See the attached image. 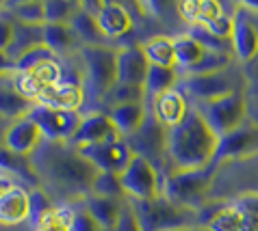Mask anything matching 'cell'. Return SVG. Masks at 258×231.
Listing matches in <instances>:
<instances>
[{"mask_svg": "<svg viewBox=\"0 0 258 231\" xmlns=\"http://www.w3.org/2000/svg\"><path fill=\"white\" fill-rule=\"evenodd\" d=\"M258 156V121L249 117L241 128L219 139V147L215 154L213 167L219 169L226 162L249 160Z\"/></svg>", "mask_w": 258, "mask_h": 231, "instance_id": "obj_9", "label": "cell"}, {"mask_svg": "<svg viewBox=\"0 0 258 231\" xmlns=\"http://www.w3.org/2000/svg\"><path fill=\"white\" fill-rule=\"evenodd\" d=\"M81 59L85 63V95H89L96 104L106 102L117 84V48L81 46Z\"/></svg>", "mask_w": 258, "mask_h": 231, "instance_id": "obj_3", "label": "cell"}, {"mask_svg": "<svg viewBox=\"0 0 258 231\" xmlns=\"http://www.w3.org/2000/svg\"><path fill=\"white\" fill-rule=\"evenodd\" d=\"M184 231H209L204 225H196V227H189V229H184Z\"/></svg>", "mask_w": 258, "mask_h": 231, "instance_id": "obj_49", "label": "cell"}, {"mask_svg": "<svg viewBox=\"0 0 258 231\" xmlns=\"http://www.w3.org/2000/svg\"><path fill=\"white\" fill-rule=\"evenodd\" d=\"M83 154V158L94 164L98 171L104 173H119L128 167L135 151L128 145V141L119 143H102V145H87V147H74Z\"/></svg>", "mask_w": 258, "mask_h": 231, "instance_id": "obj_14", "label": "cell"}, {"mask_svg": "<svg viewBox=\"0 0 258 231\" xmlns=\"http://www.w3.org/2000/svg\"><path fill=\"white\" fill-rule=\"evenodd\" d=\"M241 231H258V214L243 212V225Z\"/></svg>", "mask_w": 258, "mask_h": 231, "instance_id": "obj_46", "label": "cell"}, {"mask_svg": "<svg viewBox=\"0 0 258 231\" xmlns=\"http://www.w3.org/2000/svg\"><path fill=\"white\" fill-rule=\"evenodd\" d=\"M106 114L111 117L113 126L117 128V132L124 139H131L133 134H137L141 126L146 124L148 114H150V104L139 102V104H121L113 106L106 110Z\"/></svg>", "mask_w": 258, "mask_h": 231, "instance_id": "obj_21", "label": "cell"}, {"mask_svg": "<svg viewBox=\"0 0 258 231\" xmlns=\"http://www.w3.org/2000/svg\"><path fill=\"white\" fill-rule=\"evenodd\" d=\"M0 169H5L7 173H13V175H18V177H24L33 184L39 182V171L31 162V158L16 156L5 145H0Z\"/></svg>", "mask_w": 258, "mask_h": 231, "instance_id": "obj_31", "label": "cell"}, {"mask_svg": "<svg viewBox=\"0 0 258 231\" xmlns=\"http://www.w3.org/2000/svg\"><path fill=\"white\" fill-rule=\"evenodd\" d=\"M85 97L87 95H85V82L83 80H68V78H63L59 84L41 89L37 104L48 106V108H56V110L78 112L85 104Z\"/></svg>", "mask_w": 258, "mask_h": 231, "instance_id": "obj_16", "label": "cell"}, {"mask_svg": "<svg viewBox=\"0 0 258 231\" xmlns=\"http://www.w3.org/2000/svg\"><path fill=\"white\" fill-rule=\"evenodd\" d=\"M113 231H143L139 214H137V210H135V205H133L131 199H124V205H121L117 225H115V229H113Z\"/></svg>", "mask_w": 258, "mask_h": 231, "instance_id": "obj_39", "label": "cell"}, {"mask_svg": "<svg viewBox=\"0 0 258 231\" xmlns=\"http://www.w3.org/2000/svg\"><path fill=\"white\" fill-rule=\"evenodd\" d=\"M249 67H252V76H249V82H252V86L256 89V93H258V59L249 65Z\"/></svg>", "mask_w": 258, "mask_h": 231, "instance_id": "obj_47", "label": "cell"}, {"mask_svg": "<svg viewBox=\"0 0 258 231\" xmlns=\"http://www.w3.org/2000/svg\"><path fill=\"white\" fill-rule=\"evenodd\" d=\"M232 54L243 65H252L258 59V18L245 3L236 5L234 11Z\"/></svg>", "mask_w": 258, "mask_h": 231, "instance_id": "obj_11", "label": "cell"}, {"mask_svg": "<svg viewBox=\"0 0 258 231\" xmlns=\"http://www.w3.org/2000/svg\"><path fill=\"white\" fill-rule=\"evenodd\" d=\"M41 33H44V46L52 50L56 56L72 54L81 43L70 24H50V22H46L41 26Z\"/></svg>", "mask_w": 258, "mask_h": 231, "instance_id": "obj_26", "label": "cell"}, {"mask_svg": "<svg viewBox=\"0 0 258 231\" xmlns=\"http://www.w3.org/2000/svg\"><path fill=\"white\" fill-rule=\"evenodd\" d=\"M72 218H74V210L68 205L54 207L50 214L41 216L37 220V231H70Z\"/></svg>", "mask_w": 258, "mask_h": 231, "instance_id": "obj_36", "label": "cell"}, {"mask_svg": "<svg viewBox=\"0 0 258 231\" xmlns=\"http://www.w3.org/2000/svg\"><path fill=\"white\" fill-rule=\"evenodd\" d=\"M83 205L89 210V214L98 220L102 229H115L124 199H113V197H100V194H87Z\"/></svg>", "mask_w": 258, "mask_h": 231, "instance_id": "obj_25", "label": "cell"}, {"mask_svg": "<svg viewBox=\"0 0 258 231\" xmlns=\"http://www.w3.org/2000/svg\"><path fill=\"white\" fill-rule=\"evenodd\" d=\"M70 231H102V227H100L98 220L89 214L87 207L81 205L78 210H74V218H72Z\"/></svg>", "mask_w": 258, "mask_h": 231, "instance_id": "obj_41", "label": "cell"}, {"mask_svg": "<svg viewBox=\"0 0 258 231\" xmlns=\"http://www.w3.org/2000/svg\"><path fill=\"white\" fill-rule=\"evenodd\" d=\"M13 22L26 26H44L46 24V3L44 0H24L11 5Z\"/></svg>", "mask_w": 258, "mask_h": 231, "instance_id": "obj_32", "label": "cell"}, {"mask_svg": "<svg viewBox=\"0 0 258 231\" xmlns=\"http://www.w3.org/2000/svg\"><path fill=\"white\" fill-rule=\"evenodd\" d=\"M59 56H56L52 50L46 48L44 43L37 48H33V50H28V52H24L20 59H16L13 63H16V71H20V74H28V71H33V69H37L41 67L44 63L48 61H56Z\"/></svg>", "mask_w": 258, "mask_h": 231, "instance_id": "obj_35", "label": "cell"}, {"mask_svg": "<svg viewBox=\"0 0 258 231\" xmlns=\"http://www.w3.org/2000/svg\"><path fill=\"white\" fill-rule=\"evenodd\" d=\"M150 110H152V114L161 126L171 130L184 121V117H187L189 110H191V102L182 93L180 86H176V89H171V91L156 97L154 102L150 104Z\"/></svg>", "mask_w": 258, "mask_h": 231, "instance_id": "obj_18", "label": "cell"}, {"mask_svg": "<svg viewBox=\"0 0 258 231\" xmlns=\"http://www.w3.org/2000/svg\"><path fill=\"white\" fill-rule=\"evenodd\" d=\"M150 71V61L146 59L141 43L117 48V82L119 84H139L146 86Z\"/></svg>", "mask_w": 258, "mask_h": 231, "instance_id": "obj_17", "label": "cell"}, {"mask_svg": "<svg viewBox=\"0 0 258 231\" xmlns=\"http://www.w3.org/2000/svg\"><path fill=\"white\" fill-rule=\"evenodd\" d=\"M13 37H16V22L11 18H5L0 11V52H9Z\"/></svg>", "mask_w": 258, "mask_h": 231, "instance_id": "obj_42", "label": "cell"}, {"mask_svg": "<svg viewBox=\"0 0 258 231\" xmlns=\"http://www.w3.org/2000/svg\"><path fill=\"white\" fill-rule=\"evenodd\" d=\"M28 117L39 126L41 134H44V141H48V143H70L72 136L76 134L78 126H81L83 114L72 112V110H56V108H48V106L37 104Z\"/></svg>", "mask_w": 258, "mask_h": 231, "instance_id": "obj_10", "label": "cell"}, {"mask_svg": "<svg viewBox=\"0 0 258 231\" xmlns=\"http://www.w3.org/2000/svg\"><path fill=\"white\" fill-rule=\"evenodd\" d=\"M9 186H11V182H9V179H5V177H0V192H3L5 188H9Z\"/></svg>", "mask_w": 258, "mask_h": 231, "instance_id": "obj_48", "label": "cell"}, {"mask_svg": "<svg viewBox=\"0 0 258 231\" xmlns=\"http://www.w3.org/2000/svg\"><path fill=\"white\" fill-rule=\"evenodd\" d=\"M28 74H33L35 78L39 80V84L44 86H52V84H59L63 78V67H61V63H59V59L56 61H48V63H44L41 67H37V69H33V71H28Z\"/></svg>", "mask_w": 258, "mask_h": 231, "instance_id": "obj_38", "label": "cell"}, {"mask_svg": "<svg viewBox=\"0 0 258 231\" xmlns=\"http://www.w3.org/2000/svg\"><path fill=\"white\" fill-rule=\"evenodd\" d=\"M46 3V22L50 24H70L81 11V3L76 0H44Z\"/></svg>", "mask_w": 258, "mask_h": 231, "instance_id": "obj_33", "label": "cell"}, {"mask_svg": "<svg viewBox=\"0 0 258 231\" xmlns=\"http://www.w3.org/2000/svg\"><path fill=\"white\" fill-rule=\"evenodd\" d=\"M180 71L176 67H156L150 65L148 78H146V95H148V104H152L156 97L167 93L171 89H176L180 84Z\"/></svg>", "mask_w": 258, "mask_h": 231, "instance_id": "obj_27", "label": "cell"}, {"mask_svg": "<svg viewBox=\"0 0 258 231\" xmlns=\"http://www.w3.org/2000/svg\"><path fill=\"white\" fill-rule=\"evenodd\" d=\"M215 167L204 171H176L169 169L165 173L163 182V197L169 199L174 205L184 210L200 212L206 205V197L213 188Z\"/></svg>", "mask_w": 258, "mask_h": 231, "instance_id": "obj_4", "label": "cell"}, {"mask_svg": "<svg viewBox=\"0 0 258 231\" xmlns=\"http://www.w3.org/2000/svg\"><path fill=\"white\" fill-rule=\"evenodd\" d=\"M167 136H169V130L161 126L156 117L150 110L146 124L141 126V130L137 134H133L128 141V145L135 154H139L143 158H148L150 162H154L156 167H161V162H169L167 158Z\"/></svg>", "mask_w": 258, "mask_h": 231, "instance_id": "obj_12", "label": "cell"}, {"mask_svg": "<svg viewBox=\"0 0 258 231\" xmlns=\"http://www.w3.org/2000/svg\"><path fill=\"white\" fill-rule=\"evenodd\" d=\"M198 106L206 121L211 124V128L221 136L234 132L236 128H241L245 121L249 119V104H247V95L245 91H234L228 93L224 97H217L213 102L206 104H193Z\"/></svg>", "mask_w": 258, "mask_h": 231, "instance_id": "obj_7", "label": "cell"}, {"mask_svg": "<svg viewBox=\"0 0 258 231\" xmlns=\"http://www.w3.org/2000/svg\"><path fill=\"white\" fill-rule=\"evenodd\" d=\"M98 26L106 39H119L133 31V16L124 3H104V9L100 11Z\"/></svg>", "mask_w": 258, "mask_h": 231, "instance_id": "obj_20", "label": "cell"}, {"mask_svg": "<svg viewBox=\"0 0 258 231\" xmlns=\"http://www.w3.org/2000/svg\"><path fill=\"white\" fill-rule=\"evenodd\" d=\"M39 177H46L50 184H56L66 190L85 192V197L94 188L98 169L70 143H48L41 147V158L37 160Z\"/></svg>", "mask_w": 258, "mask_h": 231, "instance_id": "obj_2", "label": "cell"}, {"mask_svg": "<svg viewBox=\"0 0 258 231\" xmlns=\"http://www.w3.org/2000/svg\"><path fill=\"white\" fill-rule=\"evenodd\" d=\"M224 7L226 5L217 3V0H184V3L178 5V13L191 26H204L209 22L217 20L219 16H224L228 11Z\"/></svg>", "mask_w": 258, "mask_h": 231, "instance_id": "obj_24", "label": "cell"}, {"mask_svg": "<svg viewBox=\"0 0 258 231\" xmlns=\"http://www.w3.org/2000/svg\"><path fill=\"white\" fill-rule=\"evenodd\" d=\"M104 3H106V0H83V3H81V9H83V11H87L89 16L98 18V16H100V11L104 9Z\"/></svg>", "mask_w": 258, "mask_h": 231, "instance_id": "obj_45", "label": "cell"}, {"mask_svg": "<svg viewBox=\"0 0 258 231\" xmlns=\"http://www.w3.org/2000/svg\"><path fill=\"white\" fill-rule=\"evenodd\" d=\"M13 71H16V63L9 59L7 52H0V80L3 78H11Z\"/></svg>", "mask_w": 258, "mask_h": 231, "instance_id": "obj_44", "label": "cell"}, {"mask_svg": "<svg viewBox=\"0 0 258 231\" xmlns=\"http://www.w3.org/2000/svg\"><path fill=\"white\" fill-rule=\"evenodd\" d=\"M35 106H37V102L22 95L16 89L13 80H7V78L0 80V119H9V121L24 119L33 112Z\"/></svg>", "mask_w": 258, "mask_h": 231, "instance_id": "obj_22", "label": "cell"}, {"mask_svg": "<svg viewBox=\"0 0 258 231\" xmlns=\"http://www.w3.org/2000/svg\"><path fill=\"white\" fill-rule=\"evenodd\" d=\"M44 43V33H41V26H26V24H18L16 22V37H13V43L9 48V59L16 61L20 59L24 52L37 48Z\"/></svg>", "mask_w": 258, "mask_h": 231, "instance_id": "obj_30", "label": "cell"}, {"mask_svg": "<svg viewBox=\"0 0 258 231\" xmlns=\"http://www.w3.org/2000/svg\"><path fill=\"white\" fill-rule=\"evenodd\" d=\"M133 205L139 214L143 231H184L200 225L198 212L178 207L165 197L152 201H133Z\"/></svg>", "mask_w": 258, "mask_h": 231, "instance_id": "obj_5", "label": "cell"}, {"mask_svg": "<svg viewBox=\"0 0 258 231\" xmlns=\"http://www.w3.org/2000/svg\"><path fill=\"white\" fill-rule=\"evenodd\" d=\"M234 203L239 205L243 212H252V214H258V192H243L241 197L234 201Z\"/></svg>", "mask_w": 258, "mask_h": 231, "instance_id": "obj_43", "label": "cell"}, {"mask_svg": "<svg viewBox=\"0 0 258 231\" xmlns=\"http://www.w3.org/2000/svg\"><path fill=\"white\" fill-rule=\"evenodd\" d=\"M56 205H52V201L48 199V194L39 188H33L31 190V216L35 220H39L41 216H46L54 210Z\"/></svg>", "mask_w": 258, "mask_h": 231, "instance_id": "obj_40", "label": "cell"}, {"mask_svg": "<svg viewBox=\"0 0 258 231\" xmlns=\"http://www.w3.org/2000/svg\"><path fill=\"white\" fill-rule=\"evenodd\" d=\"M91 194H100V197H113V199H126L124 188H121V179L117 173H104L100 171Z\"/></svg>", "mask_w": 258, "mask_h": 231, "instance_id": "obj_37", "label": "cell"}, {"mask_svg": "<svg viewBox=\"0 0 258 231\" xmlns=\"http://www.w3.org/2000/svg\"><path fill=\"white\" fill-rule=\"evenodd\" d=\"M41 143H44V134L31 117L11 121L3 134V145L22 158H31L35 151H39Z\"/></svg>", "mask_w": 258, "mask_h": 231, "instance_id": "obj_15", "label": "cell"}, {"mask_svg": "<svg viewBox=\"0 0 258 231\" xmlns=\"http://www.w3.org/2000/svg\"><path fill=\"white\" fill-rule=\"evenodd\" d=\"M141 48L146 52V59L150 61V65H156V67H176L174 37L154 35V37L141 41Z\"/></svg>", "mask_w": 258, "mask_h": 231, "instance_id": "obj_28", "label": "cell"}, {"mask_svg": "<svg viewBox=\"0 0 258 231\" xmlns=\"http://www.w3.org/2000/svg\"><path fill=\"white\" fill-rule=\"evenodd\" d=\"M119 141H126V139L117 132V128L113 126L109 114L100 110H91L87 114H83L81 126H78L76 134L72 136L70 145L87 147V145H102V143H119Z\"/></svg>", "mask_w": 258, "mask_h": 231, "instance_id": "obj_13", "label": "cell"}, {"mask_svg": "<svg viewBox=\"0 0 258 231\" xmlns=\"http://www.w3.org/2000/svg\"><path fill=\"white\" fill-rule=\"evenodd\" d=\"M139 102L148 104L146 86H139V84H119L117 82L115 86H113V91L109 93V97H106L109 108L121 106V104H139Z\"/></svg>", "mask_w": 258, "mask_h": 231, "instance_id": "obj_34", "label": "cell"}, {"mask_svg": "<svg viewBox=\"0 0 258 231\" xmlns=\"http://www.w3.org/2000/svg\"><path fill=\"white\" fill-rule=\"evenodd\" d=\"M182 93L193 99V104H206L217 97H224L234 91H245L243 86L236 84L234 71L230 69L215 71V74H200V76H182L180 84Z\"/></svg>", "mask_w": 258, "mask_h": 231, "instance_id": "obj_8", "label": "cell"}, {"mask_svg": "<svg viewBox=\"0 0 258 231\" xmlns=\"http://www.w3.org/2000/svg\"><path fill=\"white\" fill-rule=\"evenodd\" d=\"M72 31H74V35L78 37V41L83 43V46H106L104 41H109L102 35V31H100L98 26V20L94 16H89L87 11H78L74 20L70 22Z\"/></svg>", "mask_w": 258, "mask_h": 231, "instance_id": "obj_29", "label": "cell"}, {"mask_svg": "<svg viewBox=\"0 0 258 231\" xmlns=\"http://www.w3.org/2000/svg\"><path fill=\"white\" fill-rule=\"evenodd\" d=\"M174 48H176V69L180 71V76H187L189 71L196 69L198 65L204 61L206 52H209V50H206L196 37H191L189 33L176 35Z\"/></svg>", "mask_w": 258, "mask_h": 231, "instance_id": "obj_23", "label": "cell"}, {"mask_svg": "<svg viewBox=\"0 0 258 231\" xmlns=\"http://www.w3.org/2000/svg\"><path fill=\"white\" fill-rule=\"evenodd\" d=\"M121 188L126 199L131 201H152L163 197V182L165 175L154 162L148 158L135 154L128 162V167L119 173Z\"/></svg>", "mask_w": 258, "mask_h": 231, "instance_id": "obj_6", "label": "cell"}, {"mask_svg": "<svg viewBox=\"0 0 258 231\" xmlns=\"http://www.w3.org/2000/svg\"><path fill=\"white\" fill-rule=\"evenodd\" d=\"M26 218H31V192L24 186L11 184L0 192V225H20Z\"/></svg>", "mask_w": 258, "mask_h": 231, "instance_id": "obj_19", "label": "cell"}, {"mask_svg": "<svg viewBox=\"0 0 258 231\" xmlns=\"http://www.w3.org/2000/svg\"><path fill=\"white\" fill-rule=\"evenodd\" d=\"M102 231H113V229H102Z\"/></svg>", "mask_w": 258, "mask_h": 231, "instance_id": "obj_50", "label": "cell"}, {"mask_svg": "<svg viewBox=\"0 0 258 231\" xmlns=\"http://www.w3.org/2000/svg\"><path fill=\"white\" fill-rule=\"evenodd\" d=\"M217 147L219 134L193 104L184 121L171 128L167 136V158L176 171H204L213 167Z\"/></svg>", "mask_w": 258, "mask_h": 231, "instance_id": "obj_1", "label": "cell"}]
</instances>
